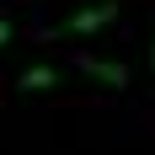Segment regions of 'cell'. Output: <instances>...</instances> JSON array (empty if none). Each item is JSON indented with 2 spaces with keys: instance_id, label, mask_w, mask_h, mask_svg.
<instances>
[{
  "instance_id": "obj_5",
  "label": "cell",
  "mask_w": 155,
  "mask_h": 155,
  "mask_svg": "<svg viewBox=\"0 0 155 155\" xmlns=\"http://www.w3.org/2000/svg\"><path fill=\"white\" fill-rule=\"evenodd\" d=\"M150 70H155V38H150Z\"/></svg>"
},
{
  "instance_id": "obj_4",
  "label": "cell",
  "mask_w": 155,
  "mask_h": 155,
  "mask_svg": "<svg viewBox=\"0 0 155 155\" xmlns=\"http://www.w3.org/2000/svg\"><path fill=\"white\" fill-rule=\"evenodd\" d=\"M5 43H11V21H0V48H5Z\"/></svg>"
},
{
  "instance_id": "obj_1",
  "label": "cell",
  "mask_w": 155,
  "mask_h": 155,
  "mask_svg": "<svg viewBox=\"0 0 155 155\" xmlns=\"http://www.w3.org/2000/svg\"><path fill=\"white\" fill-rule=\"evenodd\" d=\"M118 21V0H91V5H80V11H70L54 27V38H91V32L112 27Z\"/></svg>"
},
{
  "instance_id": "obj_3",
  "label": "cell",
  "mask_w": 155,
  "mask_h": 155,
  "mask_svg": "<svg viewBox=\"0 0 155 155\" xmlns=\"http://www.w3.org/2000/svg\"><path fill=\"white\" fill-rule=\"evenodd\" d=\"M59 86V64H27L21 70V91H54Z\"/></svg>"
},
{
  "instance_id": "obj_2",
  "label": "cell",
  "mask_w": 155,
  "mask_h": 155,
  "mask_svg": "<svg viewBox=\"0 0 155 155\" xmlns=\"http://www.w3.org/2000/svg\"><path fill=\"white\" fill-rule=\"evenodd\" d=\"M75 70L86 80H96V86H112V91H123L128 86V64L123 59H102V54H80L75 59Z\"/></svg>"
}]
</instances>
